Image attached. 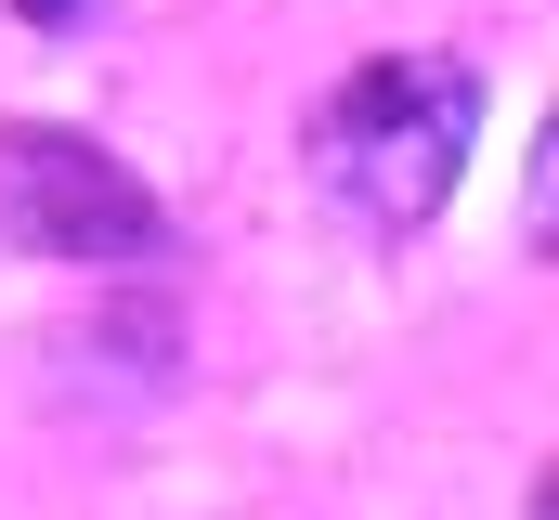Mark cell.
Instances as JSON below:
<instances>
[{"label":"cell","mask_w":559,"mask_h":520,"mask_svg":"<svg viewBox=\"0 0 559 520\" xmlns=\"http://www.w3.org/2000/svg\"><path fill=\"white\" fill-rule=\"evenodd\" d=\"M0 235L39 260H143L156 196L118 156H92L79 130H0Z\"/></svg>","instance_id":"7a4b0ae2"},{"label":"cell","mask_w":559,"mask_h":520,"mask_svg":"<svg viewBox=\"0 0 559 520\" xmlns=\"http://www.w3.org/2000/svg\"><path fill=\"white\" fill-rule=\"evenodd\" d=\"M468 130H481V79L455 52H378L312 105V182L365 235H429L468 169Z\"/></svg>","instance_id":"6da1fadb"},{"label":"cell","mask_w":559,"mask_h":520,"mask_svg":"<svg viewBox=\"0 0 559 520\" xmlns=\"http://www.w3.org/2000/svg\"><path fill=\"white\" fill-rule=\"evenodd\" d=\"M13 13H26V26H92L105 0H13Z\"/></svg>","instance_id":"3957f363"}]
</instances>
